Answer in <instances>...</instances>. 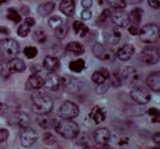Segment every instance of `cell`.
<instances>
[{"instance_id": "1", "label": "cell", "mask_w": 160, "mask_h": 149, "mask_svg": "<svg viewBox=\"0 0 160 149\" xmlns=\"http://www.w3.org/2000/svg\"><path fill=\"white\" fill-rule=\"evenodd\" d=\"M55 129L57 133H59L61 137H63L64 138H68V140L77 137L79 133L78 125L72 119H62L58 122Z\"/></svg>"}, {"instance_id": "2", "label": "cell", "mask_w": 160, "mask_h": 149, "mask_svg": "<svg viewBox=\"0 0 160 149\" xmlns=\"http://www.w3.org/2000/svg\"><path fill=\"white\" fill-rule=\"evenodd\" d=\"M32 110L38 115L50 113L53 108L52 99L46 95H35L32 97Z\"/></svg>"}, {"instance_id": "3", "label": "cell", "mask_w": 160, "mask_h": 149, "mask_svg": "<svg viewBox=\"0 0 160 149\" xmlns=\"http://www.w3.org/2000/svg\"><path fill=\"white\" fill-rule=\"evenodd\" d=\"M19 53V44L13 38H4L0 41V55L7 60L16 58Z\"/></svg>"}, {"instance_id": "4", "label": "cell", "mask_w": 160, "mask_h": 149, "mask_svg": "<svg viewBox=\"0 0 160 149\" xmlns=\"http://www.w3.org/2000/svg\"><path fill=\"white\" fill-rule=\"evenodd\" d=\"M138 35L143 43L154 44L159 40V28L155 24H148L139 30Z\"/></svg>"}, {"instance_id": "5", "label": "cell", "mask_w": 160, "mask_h": 149, "mask_svg": "<svg viewBox=\"0 0 160 149\" xmlns=\"http://www.w3.org/2000/svg\"><path fill=\"white\" fill-rule=\"evenodd\" d=\"M79 114V108L72 101H64L59 108L58 115L62 119H72Z\"/></svg>"}, {"instance_id": "6", "label": "cell", "mask_w": 160, "mask_h": 149, "mask_svg": "<svg viewBox=\"0 0 160 149\" xmlns=\"http://www.w3.org/2000/svg\"><path fill=\"white\" fill-rule=\"evenodd\" d=\"M93 55L102 61H112L115 58V52L111 48H107L102 44L96 43L93 46Z\"/></svg>"}, {"instance_id": "7", "label": "cell", "mask_w": 160, "mask_h": 149, "mask_svg": "<svg viewBox=\"0 0 160 149\" xmlns=\"http://www.w3.org/2000/svg\"><path fill=\"white\" fill-rule=\"evenodd\" d=\"M140 59L142 62L148 64V65L157 64L159 62V50L153 46L143 48L140 53Z\"/></svg>"}, {"instance_id": "8", "label": "cell", "mask_w": 160, "mask_h": 149, "mask_svg": "<svg viewBox=\"0 0 160 149\" xmlns=\"http://www.w3.org/2000/svg\"><path fill=\"white\" fill-rule=\"evenodd\" d=\"M131 99L138 104H146L151 100V94L145 87L136 86L130 91Z\"/></svg>"}, {"instance_id": "9", "label": "cell", "mask_w": 160, "mask_h": 149, "mask_svg": "<svg viewBox=\"0 0 160 149\" xmlns=\"http://www.w3.org/2000/svg\"><path fill=\"white\" fill-rule=\"evenodd\" d=\"M38 134L32 128L25 127L20 131V143L24 147H30L38 141Z\"/></svg>"}, {"instance_id": "10", "label": "cell", "mask_w": 160, "mask_h": 149, "mask_svg": "<svg viewBox=\"0 0 160 149\" xmlns=\"http://www.w3.org/2000/svg\"><path fill=\"white\" fill-rule=\"evenodd\" d=\"M8 122H9L10 125H15V126H18L20 128H25V127H29L30 118L27 113L15 112L10 115Z\"/></svg>"}, {"instance_id": "11", "label": "cell", "mask_w": 160, "mask_h": 149, "mask_svg": "<svg viewBox=\"0 0 160 149\" xmlns=\"http://www.w3.org/2000/svg\"><path fill=\"white\" fill-rule=\"evenodd\" d=\"M61 85L64 87L68 93H77L80 89V81L78 79L74 78L72 76H65L61 78Z\"/></svg>"}, {"instance_id": "12", "label": "cell", "mask_w": 160, "mask_h": 149, "mask_svg": "<svg viewBox=\"0 0 160 149\" xmlns=\"http://www.w3.org/2000/svg\"><path fill=\"white\" fill-rule=\"evenodd\" d=\"M102 37H104V42L108 44V45H117L121 40V32L118 31L117 28L111 27L105 30Z\"/></svg>"}, {"instance_id": "13", "label": "cell", "mask_w": 160, "mask_h": 149, "mask_svg": "<svg viewBox=\"0 0 160 149\" xmlns=\"http://www.w3.org/2000/svg\"><path fill=\"white\" fill-rule=\"evenodd\" d=\"M111 20L115 26L118 27L125 28L129 25V17L126 12H124L123 10H118V11L114 12L111 15Z\"/></svg>"}, {"instance_id": "14", "label": "cell", "mask_w": 160, "mask_h": 149, "mask_svg": "<svg viewBox=\"0 0 160 149\" xmlns=\"http://www.w3.org/2000/svg\"><path fill=\"white\" fill-rule=\"evenodd\" d=\"M44 85L50 91H58L61 87V78L56 74V71H50L46 81L44 82Z\"/></svg>"}, {"instance_id": "15", "label": "cell", "mask_w": 160, "mask_h": 149, "mask_svg": "<svg viewBox=\"0 0 160 149\" xmlns=\"http://www.w3.org/2000/svg\"><path fill=\"white\" fill-rule=\"evenodd\" d=\"M133 53H135V46L131 45V44H125L118 50L117 56L118 58V60L126 62L132 56Z\"/></svg>"}, {"instance_id": "16", "label": "cell", "mask_w": 160, "mask_h": 149, "mask_svg": "<svg viewBox=\"0 0 160 149\" xmlns=\"http://www.w3.org/2000/svg\"><path fill=\"white\" fill-rule=\"evenodd\" d=\"M57 123H58L57 119L53 116L49 115V113L40 115L38 118V124L41 128H43V129H51V128H55Z\"/></svg>"}, {"instance_id": "17", "label": "cell", "mask_w": 160, "mask_h": 149, "mask_svg": "<svg viewBox=\"0 0 160 149\" xmlns=\"http://www.w3.org/2000/svg\"><path fill=\"white\" fill-rule=\"evenodd\" d=\"M93 137H94V141L96 144H98V145H106L110 141L111 133L106 128H99V129L95 131Z\"/></svg>"}, {"instance_id": "18", "label": "cell", "mask_w": 160, "mask_h": 149, "mask_svg": "<svg viewBox=\"0 0 160 149\" xmlns=\"http://www.w3.org/2000/svg\"><path fill=\"white\" fill-rule=\"evenodd\" d=\"M8 70L11 74H16V73H22L26 69V64L22 60L20 59H11V60L8 61L7 64Z\"/></svg>"}, {"instance_id": "19", "label": "cell", "mask_w": 160, "mask_h": 149, "mask_svg": "<svg viewBox=\"0 0 160 149\" xmlns=\"http://www.w3.org/2000/svg\"><path fill=\"white\" fill-rule=\"evenodd\" d=\"M90 118L94 120L95 124H102L107 118V112L104 108L99 106H95L90 113Z\"/></svg>"}, {"instance_id": "20", "label": "cell", "mask_w": 160, "mask_h": 149, "mask_svg": "<svg viewBox=\"0 0 160 149\" xmlns=\"http://www.w3.org/2000/svg\"><path fill=\"white\" fill-rule=\"evenodd\" d=\"M34 25H35V19L33 18V17H27V18L25 19V22H22L18 27V29H17V34L22 37H26L29 34L31 27H33Z\"/></svg>"}, {"instance_id": "21", "label": "cell", "mask_w": 160, "mask_h": 149, "mask_svg": "<svg viewBox=\"0 0 160 149\" xmlns=\"http://www.w3.org/2000/svg\"><path fill=\"white\" fill-rule=\"evenodd\" d=\"M146 83L154 92L158 93L160 91V74L158 71L151 73L148 74V79H146Z\"/></svg>"}, {"instance_id": "22", "label": "cell", "mask_w": 160, "mask_h": 149, "mask_svg": "<svg viewBox=\"0 0 160 149\" xmlns=\"http://www.w3.org/2000/svg\"><path fill=\"white\" fill-rule=\"evenodd\" d=\"M43 65L47 70L49 71H57L60 67V61H59L58 56L53 55H47L44 59Z\"/></svg>"}, {"instance_id": "23", "label": "cell", "mask_w": 160, "mask_h": 149, "mask_svg": "<svg viewBox=\"0 0 160 149\" xmlns=\"http://www.w3.org/2000/svg\"><path fill=\"white\" fill-rule=\"evenodd\" d=\"M109 78H110V73L108 71V69H106V68H100L99 70L94 71L92 74V80L96 84L104 83V82L106 80H108Z\"/></svg>"}, {"instance_id": "24", "label": "cell", "mask_w": 160, "mask_h": 149, "mask_svg": "<svg viewBox=\"0 0 160 149\" xmlns=\"http://www.w3.org/2000/svg\"><path fill=\"white\" fill-rule=\"evenodd\" d=\"M60 11L66 16H73L75 14V0H62Z\"/></svg>"}, {"instance_id": "25", "label": "cell", "mask_w": 160, "mask_h": 149, "mask_svg": "<svg viewBox=\"0 0 160 149\" xmlns=\"http://www.w3.org/2000/svg\"><path fill=\"white\" fill-rule=\"evenodd\" d=\"M44 79L42 77H40L38 74H33L28 78V81H27V85L29 89H41L42 86H44Z\"/></svg>"}, {"instance_id": "26", "label": "cell", "mask_w": 160, "mask_h": 149, "mask_svg": "<svg viewBox=\"0 0 160 149\" xmlns=\"http://www.w3.org/2000/svg\"><path fill=\"white\" fill-rule=\"evenodd\" d=\"M137 77L138 76H137V70L135 69V67L128 66V67H126L122 71V77H121V79H122V81L124 80L130 84L137 80Z\"/></svg>"}, {"instance_id": "27", "label": "cell", "mask_w": 160, "mask_h": 149, "mask_svg": "<svg viewBox=\"0 0 160 149\" xmlns=\"http://www.w3.org/2000/svg\"><path fill=\"white\" fill-rule=\"evenodd\" d=\"M128 17H129V22H131V24L135 26H139V24H140L142 20V17H143V10L140 9V7L133 9L128 14Z\"/></svg>"}, {"instance_id": "28", "label": "cell", "mask_w": 160, "mask_h": 149, "mask_svg": "<svg viewBox=\"0 0 160 149\" xmlns=\"http://www.w3.org/2000/svg\"><path fill=\"white\" fill-rule=\"evenodd\" d=\"M65 49L69 51V52L74 53L76 55H83L84 53V47L83 45H81L78 42H71L66 45Z\"/></svg>"}, {"instance_id": "29", "label": "cell", "mask_w": 160, "mask_h": 149, "mask_svg": "<svg viewBox=\"0 0 160 149\" xmlns=\"http://www.w3.org/2000/svg\"><path fill=\"white\" fill-rule=\"evenodd\" d=\"M55 3L53 2H46V3H42L40 4L38 7V13L41 15V16L45 17L47 15H49L51 12L55 10Z\"/></svg>"}, {"instance_id": "30", "label": "cell", "mask_w": 160, "mask_h": 149, "mask_svg": "<svg viewBox=\"0 0 160 149\" xmlns=\"http://www.w3.org/2000/svg\"><path fill=\"white\" fill-rule=\"evenodd\" d=\"M69 69L74 73H80L86 67V62L81 59H78V60H74L69 62Z\"/></svg>"}, {"instance_id": "31", "label": "cell", "mask_w": 160, "mask_h": 149, "mask_svg": "<svg viewBox=\"0 0 160 149\" xmlns=\"http://www.w3.org/2000/svg\"><path fill=\"white\" fill-rule=\"evenodd\" d=\"M7 17H8V19L11 20L13 22H15V24H17V22H19L20 20H22L20 14L15 9H13V7H9V9H8Z\"/></svg>"}, {"instance_id": "32", "label": "cell", "mask_w": 160, "mask_h": 149, "mask_svg": "<svg viewBox=\"0 0 160 149\" xmlns=\"http://www.w3.org/2000/svg\"><path fill=\"white\" fill-rule=\"evenodd\" d=\"M32 36H33V40H34L35 42H38L40 44H44L46 41H47V35H46V32L44 31L43 29L35 30V31L33 32Z\"/></svg>"}, {"instance_id": "33", "label": "cell", "mask_w": 160, "mask_h": 149, "mask_svg": "<svg viewBox=\"0 0 160 149\" xmlns=\"http://www.w3.org/2000/svg\"><path fill=\"white\" fill-rule=\"evenodd\" d=\"M68 27L66 25L62 24L55 30V36L58 40H64L66 37V35H68Z\"/></svg>"}, {"instance_id": "34", "label": "cell", "mask_w": 160, "mask_h": 149, "mask_svg": "<svg viewBox=\"0 0 160 149\" xmlns=\"http://www.w3.org/2000/svg\"><path fill=\"white\" fill-rule=\"evenodd\" d=\"M111 17V13L108 9H104L102 12V14H100V16L98 17V20H97V22L100 25V26H104L108 22V20L110 19Z\"/></svg>"}, {"instance_id": "35", "label": "cell", "mask_w": 160, "mask_h": 149, "mask_svg": "<svg viewBox=\"0 0 160 149\" xmlns=\"http://www.w3.org/2000/svg\"><path fill=\"white\" fill-rule=\"evenodd\" d=\"M62 24H63V20L59 16H52L48 19V25H49V27L52 28V29H57V28H58L59 26H61Z\"/></svg>"}, {"instance_id": "36", "label": "cell", "mask_w": 160, "mask_h": 149, "mask_svg": "<svg viewBox=\"0 0 160 149\" xmlns=\"http://www.w3.org/2000/svg\"><path fill=\"white\" fill-rule=\"evenodd\" d=\"M107 2L117 10H123L126 7V2L124 0H107Z\"/></svg>"}, {"instance_id": "37", "label": "cell", "mask_w": 160, "mask_h": 149, "mask_svg": "<svg viewBox=\"0 0 160 149\" xmlns=\"http://www.w3.org/2000/svg\"><path fill=\"white\" fill-rule=\"evenodd\" d=\"M24 55L28 59H33L38 55V49L35 47H33V46H28L24 49Z\"/></svg>"}, {"instance_id": "38", "label": "cell", "mask_w": 160, "mask_h": 149, "mask_svg": "<svg viewBox=\"0 0 160 149\" xmlns=\"http://www.w3.org/2000/svg\"><path fill=\"white\" fill-rule=\"evenodd\" d=\"M43 141L45 144H47V145H53V144L57 143V138L56 137H53L51 133H45V134L43 135Z\"/></svg>"}, {"instance_id": "39", "label": "cell", "mask_w": 160, "mask_h": 149, "mask_svg": "<svg viewBox=\"0 0 160 149\" xmlns=\"http://www.w3.org/2000/svg\"><path fill=\"white\" fill-rule=\"evenodd\" d=\"M148 115L153 118V123H158L160 120V115H159V110L156 108H151L148 110Z\"/></svg>"}, {"instance_id": "40", "label": "cell", "mask_w": 160, "mask_h": 149, "mask_svg": "<svg viewBox=\"0 0 160 149\" xmlns=\"http://www.w3.org/2000/svg\"><path fill=\"white\" fill-rule=\"evenodd\" d=\"M109 79L111 80V85H113L114 87H118L122 85V79H121V77L117 73L113 74L112 77H110Z\"/></svg>"}, {"instance_id": "41", "label": "cell", "mask_w": 160, "mask_h": 149, "mask_svg": "<svg viewBox=\"0 0 160 149\" xmlns=\"http://www.w3.org/2000/svg\"><path fill=\"white\" fill-rule=\"evenodd\" d=\"M86 27L83 24H82V22H80V20H77V22H75L73 24V28H74V31L77 33V34H79L80 31H81L83 28Z\"/></svg>"}, {"instance_id": "42", "label": "cell", "mask_w": 160, "mask_h": 149, "mask_svg": "<svg viewBox=\"0 0 160 149\" xmlns=\"http://www.w3.org/2000/svg\"><path fill=\"white\" fill-rule=\"evenodd\" d=\"M9 138V131L7 129H0V144L4 143Z\"/></svg>"}, {"instance_id": "43", "label": "cell", "mask_w": 160, "mask_h": 149, "mask_svg": "<svg viewBox=\"0 0 160 149\" xmlns=\"http://www.w3.org/2000/svg\"><path fill=\"white\" fill-rule=\"evenodd\" d=\"M91 17H92V12H91V10L84 9L83 11L81 12V18L83 19V20H89V19H91Z\"/></svg>"}, {"instance_id": "44", "label": "cell", "mask_w": 160, "mask_h": 149, "mask_svg": "<svg viewBox=\"0 0 160 149\" xmlns=\"http://www.w3.org/2000/svg\"><path fill=\"white\" fill-rule=\"evenodd\" d=\"M97 85H98V86L96 87V92L98 94H105L106 92L108 91V85H107V84H105V82H104V83H102V84H97Z\"/></svg>"}, {"instance_id": "45", "label": "cell", "mask_w": 160, "mask_h": 149, "mask_svg": "<svg viewBox=\"0 0 160 149\" xmlns=\"http://www.w3.org/2000/svg\"><path fill=\"white\" fill-rule=\"evenodd\" d=\"M10 74L11 73L8 70V68L0 64V78H1V77L2 78H8V77L10 76Z\"/></svg>"}, {"instance_id": "46", "label": "cell", "mask_w": 160, "mask_h": 149, "mask_svg": "<svg viewBox=\"0 0 160 149\" xmlns=\"http://www.w3.org/2000/svg\"><path fill=\"white\" fill-rule=\"evenodd\" d=\"M148 4L151 6L153 9H159L160 6V0H148Z\"/></svg>"}, {"instance_id": "47", "label": "cell", "mask_w": 160, "mask_h": 149, "mask_svg": "<svg viewBox=\"0 0 160 149\" xmlns=\"http://www.w3.org/2000/svg\"><path fill=\"white\" fill-rule=\"evenodd\" d=\"M139 27L138 26H135V25H132V26H130V28H129V33L131 35H138L139 34Z\"/></svg>"}, {"instance_id": "48", "label": "cell", "mask_w": 160, "mask_h": 149, "mask_svg": "<svg viewBox=\"0 0 160 149\" xmlns=\"http://www.w3.org/2000/svg\"><path fill=\"white\" fill-rule=\"evenodd\" d=\"M81 6L84 9H90L93 6V0H82L81 1Z\"/></svg>"}, {"instance_id": "49", "label": "cell", "mask_w": 160, "mask_h": 149, "mask_svg": "<svg viewBox=\"0 0 160 149\" xmlns=\"http://www.w3.org/2000/svg\"><path fill=\"white\" fill-rule=\"evenodd\" d=\"M89 31H90L89 28H88L87 26H86V27H84L83 29H82L81 31H80V33H79L80 37H84V36H86V35L88 34V33H89Z\"/></svg>"}, {"instance_id": "50", "label": "cell", "mask_w": 160, "mask_h": 149, "mask_svg": "<svg viewBox=\"0 0 160 149\" xmlns=\"http://www.w3.org/2000/svg\"><path fill=\"white\" fill-rule=\"evenodd\" d=\"M153 140H154L155 144L159 145V144H160V133H156V134L153 137Z\"/></svg>"}, {"instance_id": "51", "label": "cell", "mask_w": 160, "mask_h": 149, "mask_svg": "<svg viewBox=\"0 0 160 149\" xmlns=\"http://www.w3.org/2000/svg\"><path fill=\"white\" fill-rule=\"evenodd\" d=\"M31 70H32L33 74H38L41 71V67H40V66L34 65V66H32V67H31Z\"/></svg>"}, {"instance_id": "52", "label": "cell", "mask_w": 160, "mask_h": 149, "mask_svg": "<svg viewBox=\"0 0 160 149\" xmlns=\"http://www.w3.org/2000/svg\"><path fill=\"white\" fill-rule=\"evenodd\" d=\"M9 29L6 27H0V33H2V34H9Z\"/></svg>"}, {"instance_id": "53", "label": "cell", "mask_w": 160, "mask_h": 149, "mask_svg": "<svg viewBox=\"0 0 160 149\" xmlns=\"http://www.w3.org/2000/svg\"><path fill=\"white\" fill-rule=\"evenodd\" d=\"M124 1H125V0H124ZM127 1L131 4H138V3H140L142 0H127Z\"/></svg>"}, {"instance_id": "54", "label": "cell", "mask_w": 160, "mask_h": 149, "mask_svg": "<svg viewBox=\"0 0 160 149\" xmlns=\"http://www.w3.org/2000/svg\"><path fill=\"white\" fill-rule=\"evenodd\" d=\"M8 2V0H0V6H2V4H4V3H7Z\"/></svg>"}]
</instances>
